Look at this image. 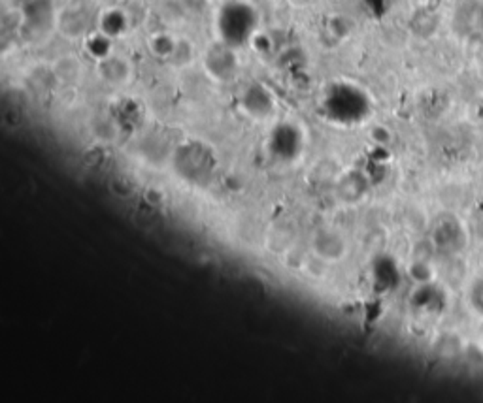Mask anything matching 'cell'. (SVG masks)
<instances>
[{
  "label": "cell",
  "mask_w": 483,
  "mask_h": 403,
  "mask_svg": "<svg viewBox=\"0 0 483 403\" xmlns=\"http://www.w3.org/2000/svg\"><path fill=\"white\" fill-rule=\"evenodd\" d=\"M255 27V12L241 2H230L221 10L219 30L228 45H238L248 40Z\"/></svg>",
  "instance_id": "obj_1"
},
{
  "label": "cell",
  "mask_w": 483,
  "mask_h": 403,
  "mask_svg": "<svg viewBox=\"0 0 483 403\" xmlns=\"http://www.w3.org/2000/svg\"><path fill=\"white\" fill-rule=\"evenodd\" d=\"M236 66L235 55L230 53V45L225 43V45H217L210 51L208 55V68L210 72H213L215 76H225V74H233Z\"/></svg>",
  "instance_id": "obj_2"
},
{
  "label": "cell",
  "mask_w": 483,
  "mask_h": 403,
  "mask_svg": "<svg viewBox=\"0 0 483 403\" xmlns=\"http://www.w3.org/2000/svg\"><path fill=\"white\" fill-rule=\"evenodd\" d=\"M99 70L100 76L104 78V81H110V83H121V81H125L128 76V68L119 59H102Z\"/></svg>",
  "instance_id": "obj_3"
}]
</instances>
